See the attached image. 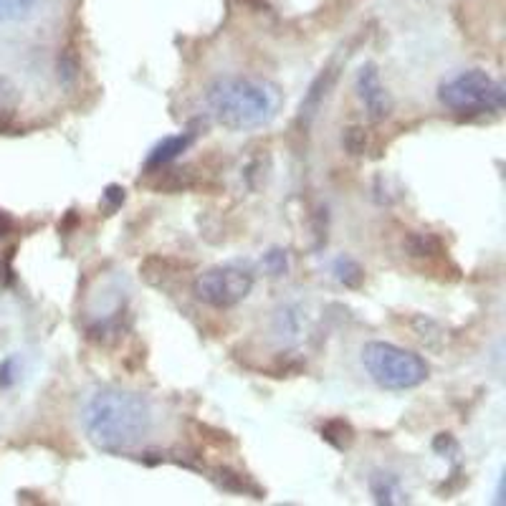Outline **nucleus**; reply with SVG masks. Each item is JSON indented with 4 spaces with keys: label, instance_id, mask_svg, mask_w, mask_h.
Instances as JSON below:
<instances>
[{
    "label": "nucleus",
    "instance_id": "f257e3e1",
    "mask_svg": "<svg viewBox=\"0 0 506 506\" xmlns=\"http://www.w3.org/2000/svg\"><path fill=\"white\" fill-rule=\"evenodd\" d=\"M82 425L86 441L112 456H124L153 431V405L150 401L124 388H99L84 402Z\"/></svg>",
    "mask_w": 506,
    "mask_h": 506
},
{
    "label": "nucleus",
    "instance_id": "f03ea898",
    "mask_svg": "<svg viewBox=\"0 0 506 506\" xmlns=\"http://www.w3.org/2000/svg\"><path fill=\"white\" fill-rule=\"evenodd\" d=\"M283 94L279 84L263 76L231 74L205 89V106L211 117L231 132L261 130L282 112Z\"/></svg>",
    "mask_w": 506,
    "mask_h": 506
},
{
    "label": "nucleus",
    "instance_id": "7ed1b4c3",
    "mask_svg": "<svg viewBox=\"0 0 506 506\" xmlns=\"http://www.w3.org/2000/svg\"><path fill=\"white\" fill-rule=\"evenodd\" d=\"M362 365L382 390H412L431 375V367L421 354L402 350L392 342H367L362 347Z\"/></svg>",
    "mask_w": 506,
    "mask_h": 506
},
{
    "label": "nucleus",
    "instance_id": "20e7f679",
    "mask_svg": "<svg viewBox=\"0 0 506 506\" xmlns=\"http://www.w3.org/2000/svg\"><path fill=\"white\" fill-rule=\"evenodd\" d=\"M438 99L456 114H496L504 109L506 92L489 71L466 69L438 86Z\"/></svg>",
    "mask_w": 506,
    "mask_h": 506
},
{
    "label": "nucleus",
    "instance_id": "39448f33",
    "mask_svg": "<svg viewBox=\"0 0 506 506\" xmlns=\"http://www.w3.org/2000/svg\"><path fill=\"white\" fill-rule=\"evenodd\" d=\"M256 283L253 269L246 263H223L203 271L193 283V292L203 304L215 309H231L241 304Z\"/></svg>",
    "mask_w": 506,
    "mask_h": 506
},
{
    "label": "nucleus",
    "instance_id": "423d86ee",
    "mask_svg": "<svg viewBox=\"0 0 506 506\" xmlns=\"http://www.w3.org/2000/svg\"><path fill=\"white\" fill-rule=\"evenodd\" d=\"M354 92H357V99L362 102L367 117L372 122H385L390 117L392 96H390L388 86L380 79V71H377L375 64H365L362 69L357 71Z\"/></svg>",
    "mask_w": 506,
    "mask_h": 506
},
{
    "label": "nucleus",
    "instance_id": "0eeeda50",
    "mask_svg": "<svg viewBox=\"0 0 506 506\" xmlns=\"http://www.w3.org/2000/svg\"><path fill=\"white\" fill-rule=\"evenodd\" d=\"M334 79H337V71L332 69V66H327V69L322 71L317 79L312 82L309 92L304 94V102H302V106H299V122H302L304 127H309V124L314 122V117L319 114L322 104L327 102L332 86H334Z\"/></svg>",
    "mask_w": 506,
    "mask_h": 506
},
{
    "label": "nucleus",
    "instance_id": "6e6552de",
    "mask_svg": "<svg viewBox=\"0 0 506 506\" xmlns=\"http://www.w3.org/2000/svg\"><path fill=\"white\" fill-rule=\"evenodd\" d=\"M193 140H195L193 132H180V134H173V137H165L163 142H157L153 147V153H150V157H147L144 167H147V170H163V167L170 165V163H175L177 157L193 144Z\"/></svg>",
    "mask_w": 506,
    "mask_h": 506
},
{
    "label": "nucleus",
    "instance_id": "1a4fd4ad",
    "mask_svg": "<svg viewBox=\"0 0 506 506\" xmlns=\"http://www.w3.org/2000/svg\"><path fill=\"white\" fill-rule=\"evenodd\" d=\"M304 334V312L294 304H286L276 309L273 314V337L283 344H294Z\"/></svg>",
    "mask_w": 506,
    "mask_h": 506
},
{
    "label": "nucleus",
    "instance_id": "9d476101",
    "mask_svg": "<svg viewBox=\"0 0 506 506\" xmlns=\"http://www.w3.org/2000/svg\"><path fill=\"white\" fill-rule=\"evenodd\" d=\"M370 494L375 496L377 504H402L405 496H402L401 479L395 473L388 471H375L370 476Z\"/></svg>",
    "mask_w": 506,
    "mask_h": 506
},
{
    "label": "nucleus",
    "instance_id": "9b49d317",
    "mask_svg": "<svg viewBox=\"0 0 506 506\" xmlns=\"http://www.w3.org/2000/svg\"><path fill=\"white\" fill-rule=\"evenodd\" d=\"M213 481L218 483L223 491H231V494H241V496H253V499H263V491H261L256 483L246 479L243 473L233 471L228 466H218L213 471Z\"/></svg>",
    "mask_w": 506,
    "mask_h": 506
},
{
    "label": "nucleus",
    "instance_id": "f8f14e48",
    "mask_svg": "<svg viewBox=\"0 0 506 506\" xmlns=\"http://www.w3.org/2000/svg\"><path fill=\"white\" fill-rule=\"evenodd\" d=\"M405 251L411 253L412 259H425V261H438L446 256V246L443 241L433 233H411L405 238Z\"/></svg>",
    "mask_w": 506,
    "mask_h": 506
},
{
    "label": "nucleus",
    "instance_id": "ddd939ff",
    "mask_svg": "<svg viewBox=\"0 0 506 506\" xmlns=\"http://www.w3.org/2000/svg\"><path fill=\"white\" fill-rule=\"evenodd\" d=\"M319 433H322V441L330 443L334 451H350L354 443V428L352 423L344 421V418H330V421H324L322 428H319Z\"/></svg>",
    "mask_w": 506,
    "mask_h": 506
},
{
    "label": "nucleus",
    "instance_id": "4468645a",
    "mask_svg": "<svg viewBox=\"0 0 506 506\" xmlns=\"http://www.w3.org/2000/svg\"><path fill=\"white\" fill-rule=\"evenodd\" d=\"M41 0H0V24H18L34 18Z\"/></svg>",
    "mask_w": 506,
    "mask_h": 506
},
{
    "label": "nucleus",
    "instance_id": "2eb2a0df",
    "mask_svg": "<svg viewBox=\"0 0 506 506\" xmlns=\"http://www.w3.org/2000/svg\"><path fill=\"white\" fill-rule=\"evenodd\" d=\"M332 271H334V279L342 286H347V289H360L362 282H365V269L354 259H350V256H340V259L334 261Z\"/></svg>",
    "mask_w": 506,
    "mask_h": 506
},
{
    "label": "nucleus",
    "instance_id": "dca6fc26",
    "mask_svg": "<svg viewBox=\"0 0 506 506\" xmlns=\"http://www.w3.org/2000/svg\"><path fill=\"white\" fill-rule=\"evenodd\" d=\"M367 144H370V140H367L365 127H347L344 134H342V147L350 154H354V157L357 154H365Z\"/></svg>",
    "mask_w": 506,
    "mask_h": 506
},
{
    "label": "nucleus",
    "instance_id": "f3484780",
    "mask_svg": "<svg viewBox=\"0 0 506 506\" xmlns=\"http://www.w3.org/2000/svg\"><path fill=\"white\" fill-rule=\"evenodd\" d=\"M263 269L269 271L271 276H283L289 271V259H286V251L282 248H273L263 256Z\"/></svg>",
    "mask_w": 506,
    "mask_h": 506
},
{
    "label": "nucleus",
    "instance_id": "a211bd4d",
    "mask_svg": "<svg viewBox=\"0 0 506 506\" xmlns=\"http://www.w3.org/2000/svg\"><path fill=\"white\" fill-rule=\"evenodd\" d=\"M13 382H15V360L11 357L0 365V388H11Z\"/></svg>",
    "mask_w": 506,
    "mask_h": 506
},
{
    "label": "nucleus",
    "instance_id": "6ab92c4d",
    "mask_svg": "<svg viewBox=\"0 0 506 506\" xmlns=\"http://www.w3.org/2000/svg\"><path fill=\"white\" fill-rule=\"evenodd\" d=\"M433 448H436L438 453H451V451H456V441H453V436L451 433H438V438H436V443H433Z\"/></svg>",
    "mask_w": 506,
    "mask_h": 506
},
{
    "label": "nucleus",
    "instance_id": "aec40b11",
    "mask_svg": "<svg viewBox=\"0 0 506 506\" xmlns=\"http://www.w3.org/2000/svg\"><path fill=\"white\" fill-rule=\"evenodd\" d=\"M104 198L112 203L114 208H117V205H122V203H124V188H119V185H109V188H106V193H104Z\"/></svg>",
    "mask_w": 506,
    "mask_h": 506
},
{
    "label": "nucleus",
    "instance_id": "412c9836",
    "mask_svg": "<svg viewBox=\"0 0 506 506\" xmlns=\"http://www.w3.org/2000/svg\"><path fill=\"white\" fill-rule=\"evenodd\" d=\"M13 228H15V221L5 211H0V236H11Z\"/></svg>",
    "mask_w": 506,
    "mask_h": 506
}]
</instances>
